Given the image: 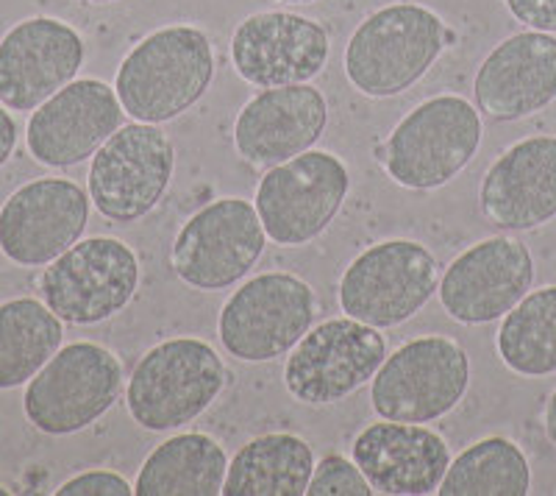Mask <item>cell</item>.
I'll use <instances>...</instances> for the list:
<instances>
[{
  "instance_id": "6da1fadb",
  "label": "cell",
  "mask_w": 556,
  "mask_h": 496,
  "mask_svg": "<svg viewBox=\"0 0 556 496\" xmlns=\"http://www.w3.org/2000/svg\"><path fill=\"white\" fill-rule=\"evenodd\" d=\"M215 76V53L195 26L148 34L123 59L114 89L137 123H167L198 103Z\"/></svg>"
},
{
  "instance_id": "7a4b0ae2",
  "label": "cell",
  "mask_w": 556,
  "mask_h": 496,
  "mask_svg": "<svg viewBox=\"0 0 556 496\" xmlns=\"http://www.w3.org/2000/svg\"><path fill=\"white\" fill-rule=\"evenodd\" d=\"M456 42L443 17L417 3L379 9L348 39L345 76L367 98H392L429 73Z\"/></svg>"
},
{
  "instance_id": "3957f363",
  "label": "cell",
  "mask_w": 556,
  "mask_h": 496,
  "mask_svg": "<svg viewBox=\"0 0 556 496\" xmlns=\"http://www.w3.org/2000/svg\"><path fill=\"white\" fill-rule=\"evenodd\" d=\"M226 382V365L206 340L173 337L134 365L126 388L128 413L142 430L170 433L206 413Z\"/></svg>"
},
{
  "instance_id": "277c9868",
  "label": "cell",
  "mask_w": 556,
  "mask_h": 496,
  "mask_svg": "<svg viewBox=\"0 0 556 496\" xmlns=\"http://www.w3.org/2000/svg\"><path fill=\"white\" fill-rule=\"evenodd\" d=\"M481 146V117L459 96H437L415 107L387 137L379 160L395 185L434 190L468 165Z\"/></svg>"
},
{
  "instance_id": "5b68a950",
  "label": "cell",
  "mask_w": 556,
  "mask_h": 496,
  "mask_svg": "<svg viewBox=\"0 0 556 496\" xmlns=\"http://www.w3.org/2000/svg\"><path fill=\"white\" fill-rule=\"evenodd\" d=\"M470 385V360L443 335L415 337L390 355L370 385L374 410L387 421L429 424L456 408Z\"/></svg>"
},
{
  "instance_id": "8992f818",
  "label": "cell",
  "mask_w": 556,
  "mask_h": 496,
  "mask_svg": "<svg viewBox=\"0 0 556 496\" xmlns=\"http://www.w3.org/2000/svg\"><path fill=\"white\" fill-rule=\"evenodd\" d=\"M434 255L424 243L384 240L365 248L340 280V307L345 315L390 330L409 321L437 290Z\"/></svg>"
},
{
  "instance_id": "52a82bcc",
  "label": "cell",
  "mask_w": 556,
  "mask_h": 496,
  "mask_svg": "<svg viewBox=\"0 0 556 496\" xmlns=\"http://www.w3.org/2000/svg\"><path fill=\"white\" fill-rule=\"evenodd\" d=\"M123 388L117 355L98 344H70L28 382V421L45 435H73L96 424Z\"/></svg>"
},
{
  "instance_id": "ba28073f",
  "label": "cell",
  "mask_w": 556,
  "mask_h": 496,
  "mask_svg": "<svg viewBox=\"0 0 556 496\" xmlns=\"http://www.w3.org/2000/svg\"><path fill=\"white\" fill-rule=\"evenodd\" d=\"M317 315L315 290L292 274H262L223 305L217 332L223 349L242 363H267L287 355Z\"/></svg>"
},
{
  "instance_id": "9c48e42d",
  "label": "cell",
  "mask_w": 556,
  "mask_h": 496,
  "mask_svg": "<svg viewBox=\"0 0 556 496\" xmlns=\"http://www.w3.org/2000/svg\"><path fill=\"white\" fill-rule=\"evenodd\" d=\"M351 187L340 157L329 151H304L273 165L256 190V212L267 237L278 246H306L329 230Z\"/></svg>"
},
{
  "instance_id": "30bf717a",
  "label": "cell",
  "mask_w": 556,
  "mask_h": 496,
  "mask_svg": "<svg viewBox=\"0 0 556 496\" xmlns=\"http://www.w3.org/2000/svg\"><path fill=\"white\" fill-rule=\"evenodd\" d=\"M139 287V260L117 237H89L45 268L39 290L59 319L92 326L126 310Z\"/></svg>"
},
{
  "instance_id": "8fae6325",
  "label": "cell",
  "mask_w": 556,
  "mask_h": 496,
  "mask_svg": "<svg viewBox=\"0 0 556 496\" xmlns=\"http://www.w3.org/2000/svg\"><path fill=\"white\" fill-rule=\"evenodd\" d=\"M176 168L173 142L156 123H128L103 142L89 168V198L103 218L134 223L162 201Z\"/></svg>"
},
{
  "instance_id": "7c38bea8",
  "label": "cell",
  "mask_w": 556,
  "mask_h": 496,
  "mask_svg": "<svg viewBox=\"0 0 556 496\" xmlns=\"http://www.w3.org/2000/svg\"><path fill=\"white\" fill-rule=\"evenodd\" d=\"M387 360V340L376 326L331 319L306 332L285 365V385L304 405H337L374 382Z\"/></svg>"
},
{
  "instance_id": "4fadbf2b",
  "label": "cell",
  "mask_w": 556,
  "mask_h": 496,
  "mask_svg": "<svg viewBox=\"0 0 556 496\" xmlns=\"http://www.w3.org/2000/svg\"><path fill=\"white\" fill-rule=\"evenodd\" d=\"M267 232L245 198H220L184 223L173 243L178 280L198 290H223L240 282L265 251Z\"/></svg>"
},
{
  "instance_id": "5bb4252c",
  "label": "cell",
  "mask_w": 556,
  "mask_h": 496,
  "mask_svg": "<svg viewBox=\"0 0 556 496\" xmlns=\"http://www.w3.org/2000/svg\"><path fill=\"white\" fill-rule=\"evenodd\" d=\"M84 39L56 17L23 20L0 39V103L34 112L59 89L76 82Z\"/></svg>"
},
{
  "instance_id": "9a60e30c",
  "label": "cell",
  "mask_w": 556,
  "mask_h": 496,
  "mask_svg": "<svg viewBox=\"0 0 556 496\" xmlns=\"http://www.w3.org/2000/svg\"><path fill=\"white\" fill-rule=\"evenodd\" d=\"M89 221V198L70 178H37L0 210V251L17 265H51L76 246Z\"/></svg>"
},
{
  "instance_id": "2e32d148",
  "label": "cell",
  "mask_w": 556,
  "mask_h": 496,
  "mask_svg": "<svg viewBox=\"0 0 556 496\" xmlns=\"http://www.w3.org/2000/svg\"><path fill=\"white\" fill-rule=\"evenodd\" d=\"M531 282L529 248L513 237H490L451 262L440 282V305L459 324H490L523 299Z\"/></svg>"
},
{
  "instance_id": "e0dca14e",
  "label": "cell",
  "mask_w": 556,
  "mask_h": 496,
  "mask_svg": "<svg viewBox=\"0 0 556 496\" xmlns=\"http://www.w3.org/2000/svg\"><path fill=\"white\" fill-rule=\"evenodd\" d=\"M329 53V32L317 20L290 12L251 14L231 39L235 71L265 89L312 82L326 67Z\"/></svg>"
},
{
  "instance_id": "ac0fdd59",
  "label": "cell",
  "mask_w": 556,
  "mask_h": 496,
  "mask_svg": "<svg viewBox=\"0 0 556 496\" xmlns=\"http://www.w3.org/2000/svg\"><path fill=\"white\" fill-rule=\"evenodd\" d=\"M117 89L96 78H78L51 96L28 121V151L48 168L78 165L123 126Z\"/></svg>"
},
{
  "instance_id": "d6986e66",
  "label": "cell",
  "mask_w": 556,
  "mask_h": 496,
  "mask_svg": "<svg viewBox=\"0 0 556 496\" xmlns=\"http://www.w3.org/2000/svg\"><path fill=\"white\" fill-rule=\"evenodd\" d=\"M329 123V103L312 84L270 87L242 107L235 148L256 168H273L309 151Z\"/></svg>"
},
{
  "instance_id": "ffe728a7",
  "label": "cell",
  "mask_w": 556,
  "mask_h": 496,
  "mask_svg": "<svg viewBox=\"0 0 556 496\" xmlns=\"http://www.w3.org/2000/svg\"><path fill=\"white\" fill-rule=\"evenodd\" d=\"M351 458L359 466L374 494L426 496L437 494L451 466L445 438L429 426L387 421L362 430L351 446Z\"/></svg>"
},
{
  "instance_id": "44dd1931",
  "label": "cell",
  "mask_w": 556,
  "mask_h": 496,
  "mask_svg": "<svg viewBox=\"0 0 556 496\" xmlns=\"http://www.w3.org/2000/svg\"><path fill=\"white\" fill-rule=\"evenodd\" d=\"M481 212L506 232H529L556 215V137L506 148L481 178Z\"/></svg>"
},
{
  "instance_id": "7402d4cb",
  "label": "cell",
  "mask_w": 556,
  "mask_h": 496,
  "mask_svg": "<svg viewBox=\"0 0 556 496\" xmlns=\"http://www.w3.org/2000/svg\"><path fill=\"white\" fill-rule=\"evenodd\" d=\"M479 109L493 121H520L556 98V37L523 32L495 45L473 82Z\"/></svg>"
},
{
  "instance_id": "603a6c76",
  "label": "cell",
  "mask_w": 556,
  "mask_h": 496,
  "mask_svg": "<svg viewBox=\"0 0 556 496\" xmlns=\"http://www.w3.org/2000/svg\"><path fill=\"white\" fill-rule=\"evenodd\" d=\"M228 458L215 438L181 433L146 458L134 483L137 496H217L223 494Z\"/></svg>"
},
{
  "instance_id": "cb8c5ba5",
  "label": "cell",
  "mask_w": 556,
  "mask_h": 496,
  "mask_svg": "<svg viewBox=\"0 0 556 496\" xmlns=\"http://www.w3.org/2000/svg\"><path fill=\"white\" fill-rule=\"evenodd\" d=\"M315 474V455L304 438L273 433L253 438L228 463L226 496H304Z\"/></svg>"
},
{
  "instance_id": "d4e9b609",
  "label": "cell",
  "mask_w": 556,
  "mask_h": 496,
  "mask_svg": "<svg viewBox=\"0 0 556 496\" xmlns=\"http://www.w3.org/2000/svg\"><path fill=\"white\" fill-rule=\"evenodd\" d=\"M62 319L37 299L0 305V390L34 380L62 346Z\"/></svg>"
},
{
  "instance_id": "484cf974",
  "label": "cell",
  "mask_w": 556,
  "mask_h": 496,
  "mask_svg": "<svg viewBox=\"0 0 556 496\" xmlns=\"http://www.w3.org/2000/svg\"><path fill=\"white\" fill-rule=\"evenodd\" d=\"M498 355L523 376H545L556 371V285L526 293L506 312L498 330Z\"/></svg>"
},
{
  "instance_id": "4316f807",
  "label": "cell",
  "mask_w": 556,
  "mask_h": 496,
  "mask_svg": "<svg viewBox=\"0 0 556 496\" xmlns=\"http://www.w3.org/2000/svg\"><path fill=\"white\" fill-rule=\"evenodd\" d=\"M531 469L523 449L509 438H484L451 460L437 494L443 496H526Z\"/></svg>"
},
{
  "instance_id": "83f0119b",
  "label": "cell",
  "mask_w": 556,
  "mask_h": 496,
  "mask_svg": "<svg viewBox=\"0 0 556 496\" xmlns=\"http://www.w3.org/2000/svg\"><path fill=\"white\" fill-rule=\"evenodd\" d=\"M312 496H370L374 485L367 483L354 458L348 460L342 455H329L315 466V474L309 480Z\"/></svg>"
},
{
  "instance_id": "f1b7e54d",
  "label": "cell",
  "mask_w": 556,
  "mask_h": 496,
  "mask_svg": "<svg viewBox=\"0 0 556 496\" xmlns=\"http://www.w3.org/2000/svg\"><path fill=\"white\" fill-rule=\"evenodd\" d=\"M59 496H131L134 488L114 471H87L59 485Z\"/></svg>"
},
{
  "instance_id": "f546056e",
  "label": "cell",
  "mask_w": 556,
  "mask_h": 496,
  "mask_svg": "<svg viewBox=\"0 0 556 496\" xmlns=\"http://www.w3.org/2000/svg\"><path fill=\"white\" fill-rule=\"evenodd\" d=\"M504 3L515 20L534 32H556V0H504Z\"/></svg>"
},
{
  "instance_id": "4dcf8cb0",
  "label": "cell",
  "mask_w": 556,
  "mask_h": 496,
  "mask_svg": "<svg viewBox=\"0 0 556 496\" xmlns=\"http://www.w3.org/2000/svg\"><path fill=\"white\" fill-rule=\"evenodd\" d=\"M14 146H17V126H14L12 115H9L7 109H3V103H0V168L7 165Z\"/></svg>"
},
{
  "instance_id": "1f68e13d",
  "label": "cell",
  "mask_w": 556,
  "mask_h": 496,
  "mask_svg": "<svg viewBox=\"0 0 556 496\" xmlns=\"http://www.w3.org/2000/svg\"><path fill=\"white\" fill-rule=\"evenodd\" d=\"M545 433H548V438L556 444V390L554 396H551L548 408H545Z\"/></svg>"
},
{
  "instance_id": "d6a6232c",
  "label": "cell",
  "mask_w": 556,
  "mask_h": 496,
  "mask_svg": "<svg viewBox=\"0 0 556 496\" xmlns=\"http://www.w3.org/2000/svg\"><path fill=\"white\" fill-rule=\"evenodd\" d=\"M281 3H292V7H309L315 0H281Z\"/></svg>"
},
{
  "instance_id": "836d02e7",
  "label": "cell",
  "mask_w": 556,
  "mask_h": 496,
  "mask_svg": "<svg viewBox=\"0 0 556 496\" xmlns=\"http://www.w3.org/2000/svg\"><path fill=\"white\" fill-rule=\"evenodd\" d=\"M87 3H114V0H87Z\"/></svg>"
},
{
  "instance_id": "e575fe53",
  "label": "cell",
  "mask_w": 556,
  "mask_h": 496,
  "mask_svg": "<svg viewBox=\"0 0 556 496\" xmlns=\"http://www.w3.org/2000/svg\"><path fill=\"white\" fill-rule=\"evenodd\" d=\"M3 494H12V491H7L3 485H0V496H3Z\"/></svg>"
}]
</instances>
